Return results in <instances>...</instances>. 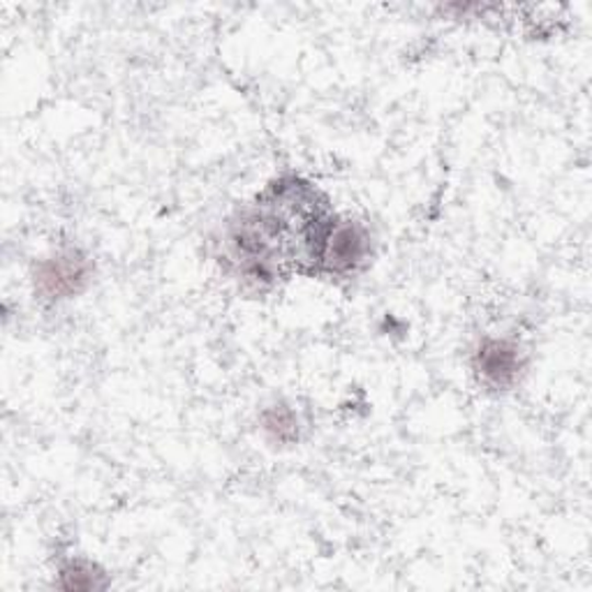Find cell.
Listing matches in <instances>:
<instances>
[{"label": "cell", "mask_w": 592, "mask_h": 592, "mask_svg": "<svg viewBox=\"0 0 592 592\" xmlns=\"http://www.w3.org/2000/svg\"><path fill=\"white\" fill-rule=\"evenodd\" d=\"M477 371L496 387L510 385L519 373V354L510 343L486 341L477 352Z\"/></svg>", "instance_id": "7a4b0ae2"}, {"label": "cell", "mask_w": 592, "mask_h": 592, "mask_svg": "<svg viewBox=\"0 0 592 592\" xmlns=\"http://www.w3.org/2000/svg\"><path fill=\"white\" fill-rule=\"evenodd\" d=\"M264 426L266 431L276 437V440H289L296 433V421L294 414L287 408H273L264 417Z\"/></svg>", "instance_id": "277c9868"}, {"label": "cell", "mask_w": 592, "mask_h": 592, "mask_svg": "<svg viewBox=\"0 0 592 592\" xmlns=\"http://www.w3.org/2000/svg\"><path fill=\"white\" fill-rule=\"evenodd\" d=\"M83 281H87V262L75 255V252L45 262L37 273L39 292L52 296V299H60V296L77 292Z\"/></svg>", "instance_id": "6da1fadb"}, {"label": "cell", "mask_w": 592, "mask_h": 592, "mask_svg": "<svg viewBox=\"0 0 592 592\" xmlns=\"http://www.w3.org/2000/svg\"><path fill=\"white\" fill-rule=\"evenodd\" d=\"M364 255V237L362 231L352 225L331 227L322 246V260L329 262L331 269H350Z\"/></svg>", "instance_id": "3957f363"}]
</instances>
